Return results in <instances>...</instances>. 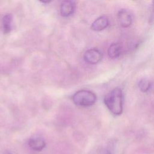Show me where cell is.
Returning a JSON list of instances; mask_svg holds the SVG:
<instances>
[{
    "label": "cell",
    "mask_w": 154,
    "mask_h": 154,
    "mask_svg": "<svg viewBox=\"0 0 154 154\" xmlns=\"http://www.w3.org/2000/svg\"><path fill=\"white\" fill-rule=\"evenodd\" d=\"M103 102L113 115L120 116L122 114L123 112V93L120 88H114L106 94Z\"/></svg>",
    "instance_id": "6da1fadb"
},
{
    "label": "cell",
    "mask_w": 154,
    "mask_h": 154,
    "mask_svg": "<svg viewBox=\"0 0 154 154\" xmlns=\"http://www.w3.org/2000/svg\"><path fill=\"white\" fill-rule=\"evenodd\" d=\"M96 95L88 90H80L75 93L73 96L74 103L80 106H90L95 103Z\"/></svg>",
    "instance_id": "7a4b0ae2"
},
{
    "label": "cell",
    "mask_w": 154,
    "mask_h": 154,
    "mask_svg": "<svg viewBox=\"0 0 154 154\" xmlns=\"http://www.w3.org/2000/svg\"><path fill=\"white\" fill-rule=\"evenodd\" d=\"M102 57V54L99 49L91 48L85 51L84 55V59L88 64H96L101 61Z\"/></svg>",
    "instance_id": "3957f363"
},
{
    "label": "cell",
    "mask_w": 154,
    "mask_h": 154,
    "mask_svg": "<svg viewBox=\"0 0 154 154\" xmlns=\"http://www.w3.org/2000/svg\"><path fill=\"white\" fill-rule=\"evenodd\" d=\"M117 20L122 27L128 28L132 22V19L130 13L126 9H121L117 13Z\"/></svg>",
    "instance_id": "277c9868"
},
{
    "label": "cell",
    "mask_w": 154,
    "mask_h": 154,
    "mask_svg": "<svg viewBox=\"0 0 154 154\" xmlns=\"http://www.w3.org/2000/svg\"><path fill=\"white\" fill-rule=\"evenodd\" d=\"M75 10V2L73 1H64L60 5V14L63 17L72 15Z\"/></svg>",
    "instance_id": "5b68a950"
},
{
    "label": "cell",
    "mask_w": 154,
    "mask_h": 154,
    "mask_svg": "<svg viewBox=\"0 0 154 154\" xmlns=\"http://www.w3.org/2000/svg\"><path fill=\"white\" fill-rule=\"evenodd\" d=\"M109 25V19L106 16H102L97 18L91 24V28L93 31H100L106 28Z\"/></svg>",
    "instance_id": "8992f818"
},
{
    "label": "cell",
    "mask_w": 154,
    "mask_h": 154,
    "mask_svg": "<svg viewBox=\"0 0 154 154\" xmlns=\"http://www.w3.org/2000/svg\"><path fill=\"white\" fill-rule=\"evenodd\" d=\"M28 145L33 150L41 151L46 146V142L42 137H35L29 139Z\"/></svg>",
    "instance_id": "52a82bcc"
},
{
    "label": "cell",
    "mask_w": 154,
    "mask_h": 154,
    "mask_svg": "<svg viewBox=\"0 0 154 154\" xmlns=\"http://www.w3.org/2000/svg\"><path fill=\"white\" fill-rule=\"evenodd\" d=\"M122 52V45L119 43H112L108 49V55L109 58L114 59L119 57Z\"/></svg>",
    "instance_id": "ba28073f"
},
{
    "label": "cell",
    "mask_w": 154,
    "mask_h": 154,
    "mask_svg": "<svg viewBox=\"0 0 154 154\" xmlns=\"http://www.w3.org/2000/svg\"><path fill=\"white\" fill-rule=\"evenodd\" d=\"M11 22L12 16L11 14H8L5 15L2 18V25L4 32L5 34L9 33L11 30Z\"/></svg>",
    "instance_id": "9c48e42d"
},
{
    "label": "cell",
    "mask_w": 154,
    "mask_h": 154,
    "mask_svg": "<svg viewBox=\"0 0 154 154\" xmlns=\"http://www.w3.org/2000/svg\"><path fill=\"white\" fill-rule=\"evenodd\" d=\"M152 87V82L146 78H142L138 82V87L141 91L143 93L147 92Z\"/></svg>",
    "instance_id": "30bf717a"
},
{
    "label": "cell",
    "mask_w": 154,
    "mask_h": 154,
    "mask_svg": "<svg viewBox=\"0 0 154 154\" xmlns=\"http://www.w3.org/2000/svg\"><path fill=\"white\" fill-rule=\"evenodd\" d=\"M41 2H42V3H45V4H48V3H49L50 2H51V1H40Z\"/></svg>",
    "instance_id": "8fae6325"
},
{
    "label": "cell",
    "mask_w": 154,
    "mask_h": 154,
    "mask_svg": "<svg viewBox=\"0 0 154 154\" xmlns=\"http://www.w3.org/2000/svg\"><path fill=\"white\" fill-rule=\"evenodd\" d=\"M152 4H153V14H154V1L152 2Z\"/></svg>",
    "instance_id": "7c38bea8"
},
{
    "label": "cell",
    "mask_w": 154,
    "mask_h": 154,
    "mask_svg": "<svg viewBox=\"0 0 154 154\" xmlns=\"http://www.w3.org/2000/svg\"><path fill=\"white\" fill-rule=\"evenodd\" d=\"M105 154H111L110 152H107L106 153H105Z\"/></svg>",
    "instance_id": "4fadbf2b"
}]
</instances>
